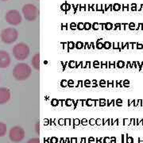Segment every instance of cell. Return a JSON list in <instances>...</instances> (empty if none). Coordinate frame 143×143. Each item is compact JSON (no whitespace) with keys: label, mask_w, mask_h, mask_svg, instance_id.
Listing matches in <instances>:
<instances>
[{"label":"cell","mask_w":143,"mask_h":143,"mask_svg":"<svg viewBox=\"0 0 143 143\" xmlns=\"http://www.w3.org/2000/svg\"><path fill=\"white\" fill-rule=\"evenodd\" d=\"M32 74L31 67L25 63H19L15 65L13 70V76L17 80H25Z\"/></svg>","instance_id":"6da1fadb"},{"label":"cell","mask_w":143,"mask_h":143,"mask_svg":"<svg viewBox=\"0 0 143 143\" xmlns=\"http://www.w3.org/2000/svg\"><path fill=\"white\" fill-rule=\"evenodd\" d=\"M13 55L18 61H24L29 55V48L26 44L18 43L13 48Z\"/></svg>","instance_id":"7a4b0ae2"},{"label":"cell","mask_w":143,"mask_h":143,"mask_svg":"<svg viewBox=\"0 0 143 143\" xmlns=\"http://www.w3.org/2000/svg\"><path fill=\"white\" fill-rule=\"evenodd\" d=\"M1 40L6 44H12L15 42L18 37V32L14 28H6L1 32Z\"/></svg>","instance_id":"3957f363"},{"label":"cell","mask_w":143,"mask_h":143,"mask_svg":"<svg viewBox=\"0 0 143 143\" xmlns=\"http://www.w3.org/2000/svg\"><path fill=\"white\" fill-rule=\"evenodd\" d=\"M22 14L25 18L29 22L34 21L38 16L37 9L33 4H25L23 6Z\"/></svg>","instance_id":"277c9868"},{"label":"cell","mask_w":143,"mask_h":143,"mask_svg":"<svg viewBox=\"0 0 143 143\" xmlns=\"http://www.w3.org/2000/svg\"><path fill=\"white\" fill-rule=\"evenodd\" d=\"M6 22L12 25H18L22 22V15L17 10H10L5 15Z\"/></svg>","instance_id":"5b68a950"},{"label":"cell","mask_w":143,"mask_h":143,"mask_svg":"<svg viewBox=\"0 0 143 143\" xmlns=\"http://www.w3.org/2000/svg\"><path fill=\"white\" fill-rule=\"evenodd\" d=\"M25 131L20 127H14L9 132L10 139L14 142H20L25 138Z\"/></svg>","instance_id":"8992f818"},{"label":"cell","mask_w":143,"mask_h":143,"mask_svg":"<svg viewBox=\"0 0 143 143\" xmlns=\"http://www.w3.org/2000/svg\"><path fill=\"white\" fill-rule=\"evenodd\" d=\"M10 57L6 51L0 50V69H6L10 65Z\"/></svg>","instance_id":"52a82bcc"},{"label":"cell","mask_w":143,"mask_h":143,"mask_svg":"<svg viewBox=\"0 0 143 143\" xmlns=\"http://www.w3.org/2000/svg\"><path fill=\"white\" fill-rule=\"evenodd\" d=\"M11 97L10 89L6 87H0V104H5L9 102Z\"/></svg>","instance_id":"ba28073f"},{"label":"cell","mask_w":143,"mask_h":143,"mask_svg":"<svg viewBox=\"0 0 143 143\" xmlns=\"http://www.w3.org/2000/svg\"><path fill=\"white\" fill-rule=\"evenodd\" d=\"M32 66L36 69V70H39L40 69V55L39 53H37L33 56V59L31 61Z\"/></svg>","instance_id":"9c48e42d"},{"label":"cell","mask_w":143,"mask_h":143,"mask_svg":"<svg viewBox=\"0 0 143 143\" xmlns=\"http://www.w3.org/2000/svg\"><path fill=\"white\" fill-rule=\"evenodd\" d=\"M6 131H7V128H6V125L5 123H1L0 122V137H3L5 136L6 134Z\"/></svg>","instance_id":"30bf717a"},{"label":"cell","mask_w":143,"mask_h":143,"mask_svg":"<svg viewBox=\"0 0 143 143\" xmlns=\"http://www.w3.org/2000/svg\"><path fill=\"white\" fill-rule=\"evenodd\" d=\"M27 143H40V140L39 138H31L27 142Z\"/></svg>","instance_id":"8fae6325"},{"label":"cell","mask_w":143,"mask_h":143,"mask_svg":"<svg viewBox=\"0 0 143 143\" xmlns=\"http://www.w3.org/2000/svg\"><path fill=\"white\" fill-rule=\"evenodd\" d=\"M112 6H113V10H115V11H118V10H120V8H121V6L119 5V4H118V3L114 4Z\"/></svg>","instance_id":"7c38bea8"},{"label":"cell","mask_w":143,"mask_h":143,"mask_svg":"<svg viewBox=\"0 0 143 143\" xmlns=\"http://www.w3.org/2000/svg\"><path fill=\"white\" fill-rule=\"evenodd\" d=\"M115 103H116L117 106H123V100L120 99H118L116 101H115Z\"/></svg>","instance_id":"4fadbf2b"},{"label":"cell","mask_w":143,"mask_h":143,"mask_svg":"<svg viewBox=\"0 0 143 143\" xmlns=\"http://www.w3.org/2000/svg\"><path fill=\"white\" fill-rule=\"evenodd\" d=\"M117 66H118V68H123L125 66V63L123 62V61H118V63H117Z\"/></svg>","instance_id":"5bb4252c"},{"label":"cell","mask_w":143,"mask_h":143,"mask_svg":"<svg viewBox=\"0 0 143 143\" xmlns=\"http://www.w3.org/2000/svg\"><path fill=\"white\" fill-rule=\"evenodd\" d=\"M127 143H134V138L128 136L127 139Z\"/></svg>","instance_id":"9a60e30c"},{"label":"cell","mask_w":143,"mask_h":143,"mask_svg":"<svg viewBox=\"0 0 143 143\" xmlns=\"http://www.w3.org/2000/svg\"><path fill=\"white\" fill-rule=\"evenodd\" d=\"M123 86H124V87H130V82H129V80H124L123 82Z\"/></svg>","instance_id":"2e32d148"},{"label":"cell","mask_w":143,"mask_h":143,"mask_svg":"<svg viewBox=\"0 0 143 143\" xmlns=\"http://www.w3.org/2000/svg\"><path fill=\"white\" fill-rule=\"evenodd\" d=\"M105 26H106V29H111L112 27H113V25L110 24V23H106Z\"/></svg>","instance_id":"e0dca14e"},{"label":"cell","mask_w":143,"mask_h":143,"mask_svg":"<svg viewBox=\"0 0 143 143\" xmlns=\"http://www.w3.org/2000/svg\"><path fill=\"white\" fill-rule=\"evenodd\" d=\"M130 124V120H128L127 118H124L123 119V125L124 126H127Z\"/></svg>","instance_id":"ac0fdd59"},{"label":"cell","mask_w":143,"mask_h":143,"mask_svg":"<svg viewBox=\"0 0 143 143\" xmlns=\"http://www.w3.org/2000/svg\"><path fill=\"white\" fill-rule=\"evenodd\" d=\"M129 28L130 29H131V30H134V29H135V25H134V23H131V24L129 25Z\"/></svg>","instance_id":"d6986e66"},{"label":"cell","mask_w":143,"mask_h":143,"mask_svg":"<svg viewBox=\"0 0 143 143\" xmlns=\"http://www.w3.org/2000/svg\"><path fill=\"white\" fill-rule=\"evenodd\" d=\"M103 46L105 47L106 49H110V46H111V45L109 43V42H105V44L103 45Z\"/></svg>","instance_id":"ffe728a7"},{"label":"cell","mask_w":143,"mask_h":143,"mask_svg":"<svg viewBox=\"0 0 143 143\" xmlns=\"http://www.w3.org/2000/svg\"><path fill=\"white\" fill-rule=\"evenodd\" d=\"M103 143H110V138L108 137H105L103 138Z\"/></svg>","instance_id":"44dd1931"},{"label":"cell","mask_w":143,"mask_h":143,"mask_svg":"<svg viewBox=\"0 0 143 143\" xmlns=\"http://www.w3.org/2000/svg\"><path fill=\"white\" fill-rule=\"evenodd\" d=\"M110 143H116V138L111 137L110 138Z\"/></svg>","instance_id":"7402d4cb"},{"label":"cell","mask_w":143,"mask_h":143,"mask_svg":"<svg viewBox=\"0 0 143 143\" xmlns=\"http://www.w3.org/2000/svg\"><path fill=\"white\" fill-rule=\"evenodd\" d=\"M58 142V139H57V138H51V143H57Z\"/></svg>","instance_id":"603a6c76"},{"label":"cell","mask_w":143,"mask_h":143,"mask_svg":"<svg viewBox=\"0 0 143 143\" xmlns=\"http://www.w3.org/2000/svg\"><path fill=\"white\" fill-rule=\"evenodd\" d=\"M137 49H143V45L137 43Z\"/></svg>","instance_id":"cb8c5ba5"},{"label":"cell","mask_w":143,"mask_h":143,"mask_svg":"<svg viewBox=\"0 0 143 143\" xmlns=\"http://www.w3.org/2000/svg\"><path fill=\"white\" fill-rule=\"evenodd\" d=\"M106 105V103H105V100L104 99H102L100 100V106H105Z\"/></svg>","instance_id":"d4e9b609"},{"label":"cell","mask_w":143,"mask_h":143,"mask_svg":"<svg viewBox=\"0 0 143 143\" xmlns=\"http://www.w3.org/2000/svg\"><path fill=\"white\" fill-rule=\"evenodd\" d=\"M100 85H101L102 87H105L106 86V83L104 80H101L100 81Z\"/></svg>","instance_id":"484cf974"},{"label":"cell","mask_w":143,"mask_h":143,"mask_svg":"<svg viewBox=\"0 0 143 143\" xmlns=\"http://www.w3.org/2000/svg\"><path fill=\"white\" fill-rule=\"evenodd\" d=\"M88 142L89 143H95V139L93 138H90L88 139Z\"/></svg>","instance_id":"4316f807"},{"label":"cell","mask_w":143,"mask_h":143,"mask_svg":"<svg viewBox=\"0 0 143 143\" xmlns=\"http://www.w3.org/2000/svg\"><path fill=\"white\" fill-rule=\"evenodd\" d=\"M101 122H102L101 119H97V120L95 121V123H96L97 125H100L101 124Z\"/></svg>","instance_id":"83f0119b"},{"label":"cell","mask_w":143,"mask_h":143,"mask_svg":"<svg viewBox=\"0 0 143 143\" xmlns=\"http://www.w3.org/2000/svg\"><path fill=\"white\" fill-rule=\"evenodd\" d=\"M81 123H82V124H84V125H86L87 124V120L86 119H83L82 121H81Z\"/></svg>","instance_id":"f1b7e54d"},{"label":"cell","mask_w":143,"mask_h":143,"mask_svg":"<svg viewBox=\"0 0 143 143\" xmlns=\"http://www.w3.org/2000/svg\"><path fill=\"white\" fill-rule=\"evenodd\" d=\"M95 123V120H94V119H91L90 120V124L91 125H94Z\"/></svg>","instance_id":"f546056e"},{"label":"cell","mask_w":143,"mask_h":143,"mask_svg":"<svg viewBox=\"0 0 143 143\" xmlns=\"http://www.w3.org/2000/svg\"><path fill=\"white\" fill-rule=\"evenodd\" d=\"M75 123H76V125H79L80 124V120H79V119H76V120H75Z\"/></svg>","instance_id":"4dcf8cb0"},{"label":"cell","mask_w":143,"mask_h":143,"mask_svg":"<svg viewBox=\"0 0 143 143\" xmlns=\"http://www.w3.org/2000/svg\"><path fill=\"white\" fill-rule=\"evenodd\" d=\"M114 124H115L116 126H118L119 123H118V119H116V120H115V122L114 123Z\"/></svg>","instance_id":"1f68e13d"},{"label":"cell","mask_w":143,"mask_h":143,"mask_svg":"<svg viewBox=\"0 0 143 143\" xmlns=\"http://www.w3.org/2000/svg\"><path fill=\"white\" fill-rule=\"evenodd\" d=\"M138 143H143V138H142V139L138 138Z\"/></svg>","instance_id":"d6a6232c"},{"label":"cell","mask_w":143,"mask_h":143,"mask_svg":"<svg viewBox=\"0 0 143 143\" xmlns=\"http://www.w3.org/2000/svg\"><path fill=\"white\" fill-rule=\"evenodd\" d=\"M139 124H141V125H142V126H143V119H142V120L140 121Z\"/></svg>","instance_id":"836d02e7"},{"label":"cell","mask_w":143,"mask_h":143,"mask_svg":"<svg viewBox=\"0 0 143 143\" xmlns=\"http://www.w3.org/2000/svg\"><path fill=\"white\" fill-rule=\"evenodd\" d=\"M45 125L48 124V120H47V119H45Z\"/></svg>","instance_id":"e575fe53"},{"label":"cell","mask_w":143,"mask_h":143,"mask_svg":"<svg viewBox=\"0 0 143 143\" xmlns=\"http://www.w3.org/2000/svg\"><path fill=\"white\" fill-rule=\"evenodd\" d=\"M141 7H142V10H143V4H142V5H141Z\"/></svg>","instance_id":"d590c367"},{"label":"cell","mask_w":143,"mask_h":143,"mask_svg":"<svg viewBox=\"0 0 143 143\" xmlns=\"http://www.w3.org/2000/svg\"><path fill=\"white\" fill-rule=\"evenodd\" d=\"M1 1H7V0H1Z\"/></svg>","instance_id":"8d00e7d4"}]
</instances>
